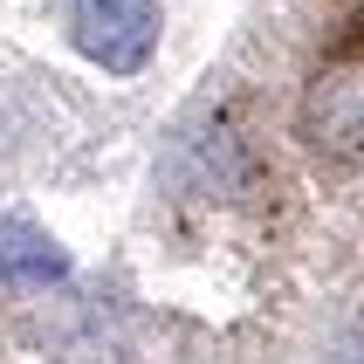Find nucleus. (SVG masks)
Returning <instances> with one entry per match:
<instances>
[{
  "instance_id": "f257e3e1",
  "label": "nucleus",
  "mask_w": 364,
  "mask_h": 364,
  "mask_svg": "<svg viewBox=\"0 0 364 364\" xmlns=\"http://www.w3.org/2000/svg\"><path fill=\"white\" fill-rule=\"evenodd\" d=\"M159 0H69V41L103 76H138L159 55Z\"/></svg>"
}]
</instances>
